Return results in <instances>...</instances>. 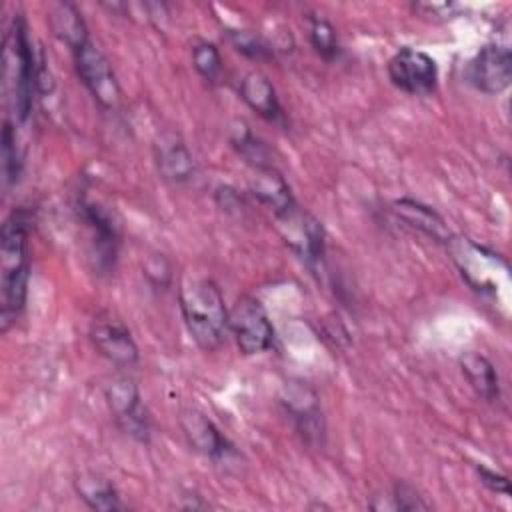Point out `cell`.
Instances as JSON below:
<instances>
[{
    "mask_svg": "<svg viewBox=\"0 0 512 512\" xmlns=\"http://www.w3.org/2000/svg\"><path fill=\"white\" fill-rule=\"evenodd\" d=\"M388 78L410 96H430L438 86V66L430 54L402 46L388 60Z\"/></svg>",
    "mask_w": 512,
    "mask_h": 512,
    "instance_id": "cell-8",
    "label": "cell"
},
{
    "mask_svg": "<svg viewBox=\"0 0 512 512\" xmlns=\"http://www.w3.org/2000/svg\"><path fill=\"white\" fill-rule=\"evenodd\" d=\"M284 410L298 434L310 446H322L326 438V422L318 396L302 384H290L282 396Z\"/></svg>",
    "mask_w": 512,
    "mask_h": 512,
    "instance_id": "cell-12",
    "label": "cell"
},
{
    "mask_svg": "<svg viewBox=\"0 0 512 512\" xmlns=\"http://www.w3.org/2000/svg\"><path fill=\"white\" fill-rule=\"evenodd\" d=\"M476 474L480 478V482L494 494H502V496H510V480L506 474H500L484 464H476Z\"/></svg>",
    "mask_w": 512,
    "mask_h": 512,
    "instance_id": "cell-28",
    "label": "cell"
},
{
    "mask_svg": "<svg viewBox=\"0 0 512 512\" xmlns=\"http://www.w3.org/2000/svg\"><path fill=\"white\" fill-rule=\"evenodd\" d=\"M154 158L160 176L172 184H186L194 178V158L184 140L172 132L162 134L154 144Z\"/></svg>",
    "mask_w": 512,
    "mask_h": 512,
    "instance_id": "cell-14",
    "label": "cell"
},
{
    "mask_svg": "<svg viewBox=\"0 0 512 512\" xmlns=\"http://www.w3.org/2000/svg\"><path fill=\"white\" fill-rule=\"evenodd\" d=\"M30 214L14 208L0 228V264H2V332H6L26 304L30 278Z\"/></svg>",
    "mask_w": 512,
    "mask_h": 512,
    "instance_id": "cell-1",
    "label": "cell"
},
{
    "mask_svg": "<svg viewBox=\"0 0 512 512\" xmlns=\"http://www.w3.org/2000/svg\"><path fill=\"white\" fill-rule=\"evenodd\" d=\"M278 222L284 230L288 246L298 254V258L308 266V268H318L324 260V228L322 222H318L312 214L302 212L298 204L278 216Z\"/></svg>",
    "mask_w": 512,
    "mask_h": 512,
    "instance_id": "cell-10",
    "label": "cell"
},
{
    "mask_svg": "<svg viewBox=\"0 0 512 512\" xmlns=\"http://www.w3.org/2000/svg\"><path fill=\"white\" fill-rule=\"evenodd\" d=\"M80 222L88 232V260L98 276H106L114 270L120 248V226L114 216L98 202H78Z\"/></svg>",
    "mask_w": 512,
    "mask_h": 512,
    "instance_id": "cell-4",
    "label": "cell"
},
{
    "mask_svg": "<svg viewBox=\"0 0 512 512\" xmlns=\"http://www.w3.org/2000/svg\"><path fill=\"white\" fill-rule=\"evenodd\" d=\"M90 340L100 356L118 368H130L138 364V346L122 320L102 312L90 324Z\"/></svg>",
    "mask_w": 512,
    "mask_h": 512,
    "instance_id": "cell-9",
    "label": "cell"
},
{
    "mask_svg": "<svg viewBox=\"0 0 512 512\" xmlns=\"http://www.w3.org/2000/svg\"><path fill=\"white\" fill-rule=\"evenodd\" d=\"M252 194L262 204H266L276 218L290 212L296 206V200L290 192L288 182L274 166L256 170V178L252 182Z\"/></svg>",
    "mask_w": 512,
    "mask_h": 512,
    "instance_id": "cell-18",
    "label": "cell"
},
{
    "mask_svg": "<svg viewBox=\"0 0 512 512\" xmlns=\"http://www.w3.org/2000/svg\"><path fill=\"white\" fill-rule=\"evenodd\" d=\"M240 98L266 122L284 124V110L274 84L260 72H248L238 84Z\"/></svg>",
    "mask_w": 512,
    "mask_h": 512,
    "instance_id": "cell-15",
    "label": "cell"
},
{
    "mask_svg": "<svg viewBox=\"0 0 512 512\" xmlns=\"http://www.w3.org/2000/svg\"><path fill=\"white\" fill-rule=\"evenodd\" d=\"M76 492L92 510H100V512L126 510V504L122 502L116 486L106 478L82 476L76 482Z\"/></svg>",
    "mask_w": 512,
    "mask_h": 512,
    "instance_id": "cell-20",
    "label": "cell"
},
{
    "mask_svg": "<svg viewBox=\"0 0 512 512\" xmlns=\"http://www.w3.org/2000/svg\"><path fill=\"white\" fill-rule=\"evenodd\" d=\"M230 142H232V146L238 150V154H240L254 170H264V168H270V166H272L268 148H266L264 142L250 130L248 124L236 120V122L232 124V130H230Z\"/></svg>",
    "mask_w": 512,
    "mask_h": 512,
    "instance_id": "cell-21",
    "label": "cell"
},
{
    "mask_svg": "<svg viewBox=\"0 0 512 512\" xmlns=\"http://www.w3.org/2000/svg\"><path fill=\"white\" fill-rule=\"evenodd\" d=\"M180 426L190 446L214 462H230L238 456L236 446L228 436L200 410L184 408L180 412Z\"/></svg>",
    "mask_w": 512,
    "mask_h": 512,
    "instance_id": "cell-13",
    "label": "cell"
},
{
    "mask_svg": "<svg viewBox=\"0 0 512 512\" xmlns=\"http://www.w3.org/2000/svg\"><path fill=\"white\" fill-rule=\"evenodd\" d=\"M308 38H310V44L316 50V54L320 58H324L326 62H332L340 56V44H338L336 28L326 18H320V16L310 18Z\"/></svg>",
    "mask_w": 512,
    "mask_h": 512,
    "instance_id": "cell-22",
    "label": "cell"
},
{
    "mask_svg": "<svg viewBox=\"0 0 512 512\" xmlns=\"http://www.w3.org/2000/svg\"><path fill=\"white\" fill-rule=\"evenodd\" d=\"M50 26H52L54 36L62 44H66L70 48V52L74 48H78L80 44H84L86 40H90L86 22H84L80 10L72 2L54 4L52 12H50Z\"/></svg>",
    "mask_w": 512,
    "mask_h": 512,
    "instance_id": "cell-19",
    "label": "cell"
},
{
    "mask_svg": "<svg viewBox=\"0 0 512 512\" xmlns=\"http://www.w3.org/2000/svg\"><path fill=\"white\" fill-rule=\"evenodd\" d=\"M106 402L116 426L136 442L146 444L152 434V418L136 382L120 376L106 386Z\"/></svg>",
    "mask_w": 512,
    "mask_h": 512,
    "instance_id": "cell-7",
    "label": "cell"
},
{
    "mask_svg": "<svg viewBox=\"0 0 512 512\" xmlns=\"http://www.w3.org/2000/svg\"><path fill=\"white\" fill-rule=\"evenodd\" d=\"M180 312L190 338L202 350H216L228 332V308L220 288L208 280H192L180 288Z\"/></svg>",
    "mask_w": 512,
    "mask_h": 512,
    "instance_id": "cell-2",
    "label": "cell"
},
{
    "mask_svg": "<svg viewBox=\"0 0 512 512\" xmlns=\"http://www.w3.org/2000/svg\"><path fill=\"white\" fill-rule=\"evenodd\" d=\"M74 66L80 82L86 86L94 102L104 112H114L120 106V86L116 82L114 70L104 56V52L92 42L86 40L72 50Z\"/></svg>",
    "mask_w": 512,
    "mask_h": 512,
    "instance_id": "cell-5",
    "label": "cell"
},
{
    "mask_svg": "<svg viewBox=\"0 0 512 512\" xmlns=\"http://www.w3.org/2000/svg\"><path fill=\"white\" fill-rule=\"evenodd\" d=\"M414 14L428 18L432 22H446L452 20L460 14L462 6L454 4V2H416L412 4Z\"/></svg>",
    "mask_w": 512,
    "mask_h": 512,
    "instance_id": "cell-27",
    "label": "cell"
},
{
    "mask_svg": "<svg viewBox=\"0 0 512 512\" xmlns=\"http://www.w3.org/2000/svg\"><path fill=\"white\" fill-rule=\"evenodd\" d=\"M460 370L468 380L470 388L486 402H496L500 398V378L494 364L480 352L468 350L458 358Z\"/></svg>",
    "mask_w": 512,
    "mask_h": 512,
    "instance_id": "cell-17",
    "label": "cell"
},
{
    "mask_svg": "<svg viewBox=\"0 0 512 512\" xmlns=\"http://www.w3.org/2000/svg\"><path fill=\"white\" fill-rule=\"evenodd\" d=\"M394 212L396 216L406 222L410 228L422 232L424 236H428L430 240L438 242V244H450L454 240L446 220L430 206L412 200V198H400L394 202Z\"/></svg>",
    "mask_w": 512,
    "mask_h": 512,
    "instance_id": "cell-16",
    "label": "cell"
},
{
    "mask_svg": "<svg viewBox=\"0 0 512 512\" xmlns=\"http://www.w3.org/2000/svg\"><path fill=\"white\" fill-rule=\"evenodd\" d=\"M228 332L246 356L266 352L274 342V326L264 306L252 296H240L228 310Z\"/></svg>",
    "mask_w": 512,
    "mask_h": 512,
    "instance_id": "cell-6",
    "label": "cell"
},
{
    "mask_svg": "<svg viewBox=\"0 0 512 512\" xmlns=\"http://www.w3.org/2000/svg\"><path fill=\"white\" fill-rule=\"evenodd\" d=\"M192 64L196 68V72L204 78V80H218L220 72H222V56L220 50L216 48V44L200 40L192 46Z\"/></svg>",
    "mask_w": 512,
    "mask_h": 512,
    "instance_id": "cell-23",
    "label": "cell"
},
{
    "mask_svg": "<svg viewBox=\"0 0 512 512\" xmlns=\"http://www.w3.org/2000/svg\"><path fill=\"white\" fill-rule=\"evenodd\" d=\"M468 80L482 94H502L512 82V52L504 44H486L468 64Z\"/></svg>",
    "mask_w": 512,
    "mask_h": 512,
    "instance_id": "cell-11",
    "label": "cell"
},
{
    "mask_svg": "<svg viewBox=\"0 0 512 512\" xmlns=\"http://www.w3.org/2000/svg\"><path fill=\"white\" fill-rule=\"evenodd\" d=\"M228 38L232 42V46L244 54L250 60H272L274 52L270 48V44L266 40H262L260 36H256L254 32L248 30H228Z\"/></svg>",
    "mask_w": 512,
    "mask_h": 512,
    "instance_id": "cell-24",
    "label": "cell"
},
{
    "mask_svg": "<svg viewBox=\"0 0 512 512\" xmlns=\"http://www.w3.org/2000/svg\"><path fill=\"white\" fill-rule=\"evenodd\" d=\"M4 62L6 72L12 70L14 110L20 122H26L32 114L34 94L38 92V66L40 58L34 52V44L28 34V24L22 14H16L12 28L4 38Z\"/></svg>",
    "mask_w": 512,
    "mask_h": 512,
    "instance_id": "cell-3",
    "label": "cell"
},
{
    "mask_svg": "<svg viewBox=\"0 0 512 512\" xmlns=\"http://www.w3.org/2000/svg\"><path fill=\"white\" fill-rule=\"evenodd\" d=\"M22 170V156L16 146V134L10 122H4L2 130V174L6 184H16Z\"/></svg>",
    "mask_w": 512,
    "mask_h": 512,
    "instance_id": "cell-25",
    "label": "cell"
},
{
    "mask_svg": "<svg viewBox=\"0 0 512 512\" xmlns=\"http://www.w3.org/2000/svg\"><path fill=\"white\" fill-rule=\"evenodd\" d=\"M392 508L396 510H428L430 504L408 482H396L392 488Z\"/></svg>",
    "mask_w": 512,
    "mask_h": 512,
    "instance_id": "cell-26",
    "label": "cell"
}]
</instances>
